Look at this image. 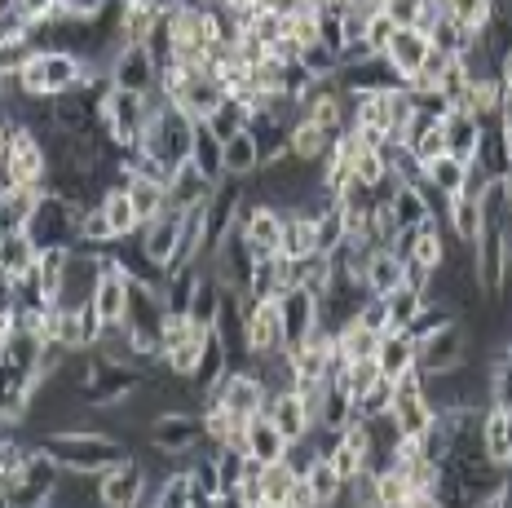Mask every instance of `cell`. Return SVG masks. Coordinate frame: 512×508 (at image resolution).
Segmentation results:
<instances>
[{
	"mask_svg": "<svg viewBox=\"0 0 512 508\" xmlns=\"http://www.w3.org/2000/svg\"><path fill=\"white\" fill-rule=\"evenodd\" d=\"M429 54H433V36L429 31H420V27H398L389 36V45H384V58H389V67L398 71L402 80H415V71L429 62Z\"/></svg>",
	"mask_w": 512,
	"mask_h": 508,
	"instance_id": "9a60e30c",
	"label": "cell"
},
{
	"mask_svg": "<svg viewBox=\"0 0 512 508\" xmlns=\"http://www.w3.org/2000/svg\"><path fill=\"white\" fill-rule=\"evenodd\" d=\"M146 433H151V447L164 451V455H173V460H186V455H195L208 442L204 411H195V407L159 411L151 425H146Z\"/></svg>",
	"mask_w": 512,
	"mask_h": 508,
	"instance_id": "5b68a950",
	"label": "cell"
},
{
	"mask_svg": "<svg viewBox=\"0 0 512 508\" xmlns=\"http://www.w3.org/2000/svg\"><path fill=\"white\" fill-rule=\"evenodd\" d=\"M504 195H508V208H512V168L504 173Z\"/></svg>",
	"mask_w": 512,
	"mask_h": 508,
	"instance_id": "9f6ffc18",
	"label": "cell"
},
{
	"mask_svg": "<svg viewBox=\"0 0 512 508\" xmlns=\"http://www.w3.org/2000/svg\"><path fill=\"white\" fill-rule=\"evenodd\" d=\"M181 230H186V213H177V208H164L155 221H146L142 230H137V239H142V248L151 252V261H159L168 274V261H173L177 243H181Z\"/></svg>",
	"mask_w": 512,
	"mask_h": 508,
	"instance_id": "ffe728a7",
	"label": "cell"
},
{
	"mask_svg": "<svg viewBox=\"0 0 512 508\" xmlns=\"http://www.w3.org/2000/svg\"><path fill=\"white\" fill-rule=\"evenodd\" d=\"M212 332V327H208ZM208 332H195L190 341H181L173 349H164V358L159 363L168 367V376H195L199 363H204V345H208Z\"/></svg>",
	"mask_w": 512,
	"mask_h": 508,
	"instance_id": "f35d334b",
	"label": "cell"
},
{
	"mask_svg": "<svg viewBox=\"0 0 512 508\" xmlns=\"http://www.w3.org/2000/svg\"><path fill=\"white\" fill-rule=\"evenodd\" d=\"M389 416H393V425H398L402 438H415V442L437 425V407L424 394H398L389 407Z\"/></svg>",
	"mask_w": 512,
	"mask_h": 508,
	"instance_id": "cb8c5ba5",
	"label": "cell"
},
{
	"mask_svg": "<svg viewBox=\"0 0 512 508\" xmlns=\"http://www.w3.org/2000/svg\"><path fill=\"white\" fill-rule=\"evenodd\" d=\"M102 208H106V217H111V226H115V239H133L137 230H142V217H137V204H133V195H128L124 182L102 190Z\"/></svg>",
	"mask_w": 512,
	"mask_h": 508,
	"instance_id": "4dcf8cb0",
	"label": "cell"
},
{
	"mask_svg": "<svg viewBox=\"0 0 512 508\" xmlns=\"http://www.w3.org/2000/svg\"><path fill=\"white\" fill-rule=\"evenodd\" d=\"M84 76H89V58L71 54V49H40L18 76H5V80H14L18 89L36 93V98H58V93L84 84Z\"/></svg>",
	"mask_w": 512,
	"mask_h": 508,
	"instance_id": "7a4b0ae2",
	"label": "cell"
},
{
	"mask_svg": "<svg viewBox=\"0 0 512 508\" xmlns=\"http://www.w3.org/2000/svg\"><path fill=\"white\" fill-rule=\"evenodd\" d=\"M411 491L415 486L407 482L402 469H380V508H411Z\"/></svg>",
	"mask_w": 512,
	"mask_h": 508,
	"instance_id": "c3c4849f",
	"label": "cell"
},
{
	"mask_svg": "<svg viewBox=\"0 0 512 508\" xmlns=\"http://www.w3.org/2000/svg\"><path fill=\"white\" fill-rule=\"evenodd\" d=\"M256 478H261V486H265V504H270V508H287V495H292V486H296L301 473H296L292 464H287V455H283V460L256 464Z\"/></svg>",
	"mask_w": 512,
	"mask_h": 508,
	"instance_id": "d6a6232c",
	"label": "cell"
},
{
	"mask_svg": "<svg viewBox=\"0 0 512 508\" xmlns=\"http://www.w3.org/2000/svg\"><path fill=\"white\" fill-rule=\"evenodd\" d=\"M190 160L204 168L212 182H221V177H226V142H221V137L212 133L204 120H195V146H190Z\"/></svg>",
	"mask_w": 512,
	"mask_h": 508,
	"instance_id": "1f68e13d",
	"label": "cell"
},
{
	"mask_svg": "<svg viewBox=\"0 0 512 508\" xmlns=\"http://www.w3.org/2000/svg\"><path fill=\"white\" fill-rule=\"evenodd\" d=\"M393 31H398V23H393V14H389V9H376V14H371V23H367V40L380 49V54H384V45H389Z\"/></svg>",
	"mask_w": 512,
	"mask_h": 508,
	"instance_id": "816d5d0a",
	"label": "cell"
},
{
	"mask_svg": "<svg viewBox=\"0 0 512 508\" xmlns=\"http://www.w3.org/2000/svg\"><path fill=\"white\" fill-rule=\"evenodd\" d=\"M309 486H314V495H318V508L323 504H345V473L336 469L327 455H318L314 464H309Z\"/></svg>",
	"mask_w": 512,
	"mask_h": 508,
	"instance_id": "8d00e7d4",
	"label": "cell"
},
{
	"mask_svg": "<svg viewBox=\"0 0 512 508\" xmlns=\"http://www.w3.org/2000/svg\"><path fill=\"white\" fill-rule=\"evenodd\" d=\"M429 301V296L411 292V288H398L389 292V319H393V332H407V327L415 323V314H420V305Z\"/></svg>",
	"mask_w": 512,
	"mask_h": 508,
	"instance_id": "681fc988",
	"label": "cell"
},
{
	"mask_svg": "<svg viewBox=\"0 0 512 508\" xmlns=\"http://www.w3.org/2000/svg\"><path fill=\"white\" fill-rule=\"evenodd\" d=\"M106 76H111L115 89H133V93H159V76H164V67H159V58L151 54V45L146 40H128L120 54L111 58V67H106Z\"/></svg>",
	"mask_w": 512,
	"mask_h": 508,
	"instance_id": "ba28073f",
	"label": "cell"
},
{
	"mask_svg": "<svg viewBox=\"0 0 512 508\" xmlns=\"http://www.w3.org/2000/svg\"><path fill=\"white\" fill-rule=\"evenodd\" d=\"M283 257L287 261H305V257H314L318 252V243H314V217L309 213H287V226H283Z\"/></svg>",
	"mask_w": 512,
	"mask_h": 508,
	"instance_id": "d590c367",
	"label": "cell"
},
{
	"mask_svg": "<svg viewBox=\"0 0 512 508\" xmlns=\"http://www.w3.org/2000/svg\"><path fill=\"white\" fill-rule=\"evenodd\" d=\"M221 98H226V89H221V80L212 76V71H190L168 102H177L190 120H208V115L221 107Z\"/></svg>",
	"mask_w": 512,
	"mask_h": 508,
	"instance_id": "d6986e66",
	"label": "cell"
},
{
	"mask_svg": "<svg viewBox=\"0 0 512 508\" xmlns=\"http://www.w3.org/2000/svg\"><path fill=\"white\" fill-rule=\"evenodd\" d=\"M274 416V425H279V433L287 442H305L309 433H314L318 425H314V411H309V402H305V394L301 389H279V394L270 398V407H265Z\"/></svg>",
	"mask_w": 512,
	"mask_h": 508,
	"instance_id": "2e32d148",
	"label": "cell"
},
{
	"mask_svg": "<svg viewBox=\"0 0 512 508\" xmlns=\"http://www.w3.org/2000/svg\"><path fill=\"white\" fill-rule=\"evenodd\" d=\"M504 137H508V155H512V124H504Z\"/></svg>",
	"mask_w": 512,
	"mask_h": 508,
	"instance_id": "6f0895ef",
	"label": "cell"
},
{
	"mask_svg": "<svg viewBox=\"0 0 512 508\" xmlns=\"http://www.w3.org/2000/svg\"><path fill=\"white\" fill-rule=\"evenodd\" d=\"M468 327L460 319H451L446 327H437L433 336H424V341H415V363L424 367V372H451V367H464L468 363Z\"/></svg>",
	"mask_w": 512,
	"mask_h": 508,
	"instance_id": "9c48e42d",
	"label": "cell"
},
{
	"mask_svg": "<svg viewBox=\"0 0 512 508\" xmlns=\"http://www.w3.org/2000/svg\"><path fill=\"white\" fill-rule=\"evenodd\" d=\"M442 226L451 230V239L464 243V248H473V243L482 239L486 217H482V199H477V173H473V186L460 190V195H451V208H446Z\"/></svg>",
	"mask_w": 512,
	"mask_h": 508,
	"instance_id": "ac0fdd59",
	"label": "cell"
},
{
	"mask_svg": "<svg viewBox=\"0 0 512 508\" xmlns=\"http://www.w3.org/2000/svg\"><path fill=\"white\" fill-rule=\"evenodd\" d=\"M80 208H71L67 199H58V195H49L45 190V199H40V208L31 213L27 221V235L36 248H76L80 243Z\"/></svg>",
	"mask_w": 512,
	"mask_h": 508,
	"instance_id": "8992f818",
	"label": "cell"
},
{
	"mask_svg": "<svg viewBox=\"0 0 512 508\" xmlns=\"http://www.w3.org/2000/svg\"><path fill=\"white\" fill-rule=\"evenodd\" d=\"M36 261H40V248L31 243L27 230H5V266H0L5 288H18V283L36 270Z\"/></svg>",
	"mask_w": 512,
	"mask_h": 508,
	"instance_id": "4316f807",
	"label": "cell"
},
{
	"mask_svg": "<svg viewBox=\"0 0 512 508\" xmlns=\"http://www.w3.org/2000/svg\"><path fill=\"white\" fill-rule=\"evenodd\" d=\"M301 120L318 124L332 137H340L349 129V93L340 89V80H314L309 93L301 98Z\"/></svg>",
	"mask_w": 512,
	"mask_h": 508,
	"instance_id": "8fae6325",
	"label": "cell"
},
{
	"mask_svg": "<svg viewBox=\"0 0 512 508\" xmlns=\"http://www.w3.org/2000/svg\"><path fill=\"white\" fill-rule=\"evenodd\" d=\"M499 76H504V84H508V93H512V49L504 54V62H499Z\"/></svg>",
	"mask_w": 512,
	"mask_h": 508,
	"instance_id": "db71d44e",
	"label": "cell"
},
{
	"mask_svg": "<svg viewBox=\"0 0 512 508\" xmlns=\"http://www.w3.org/2000/svg\"><path fill=\"white\" fill-rule=\"evenodd\" d=\"M482 438H486V455H490V460L504 464V469H512V429H508V411L486 407V416H482Z\"/></svg>",
	"mask_w": 512,
	"mask_h": 508,
	"instance_id": "836d02e7",
	"label": "cell"
},
{
	"mask_svg": "<svg viewBox=\"0 0 512 508\" xmlns=\"http://www.w3.org/2000/svg\"><path fill=\"white\" fill-rule=\"evenodd\" d=\"M482 124L468 107H451L442 115V129H446V146H451V155H460L464 164L477 160V146H482Z\"/></svg>",
	"mask_w": 512,
	"mask_h": 508,
	"instance_id": "603a6c76",
	"label": "cell"
},
{
	"mask_svg": "<svg viewBox=\"0 0 512 508\" xmlns=\"http://www.w3.org/2000/svg\"><path fill=\"white\" fill-rule=\"evenodd\" d=\"M212 190H217V182H212L195 160H186V164L173 168V182H168V208H177V213H195V208H204L212 199Z\"/></svg>",
	"mask_w": 512,
	"mask_h": 508,
	"instance_id": "e0dca14e",
	"label": "cell"
},
{
	"mask_svg": "<svg viewBox=\"0 0 512 508\" xmlns=\"http://www.w3.org/2000/svg\"><path fill=\"white\" fill-rule=\"evenodd\" d=\"M212 398H217V402H226V407L234 411V416L252 420V416H261V411L270 407L274 389L265 385L261 376H256V367H230L226 380H221V385L212 389Z\"/></svg>",
	"mask_w": 512,
	"mask_h": 508,
	"instance_id": "30bf717a",
	"label": "cell"
},
{
	"mask_svg": "<svg viewBox=\"0 0 512 508\" xmlns=\"http://www.w3.org/2000/svg\"><path fill=\"white\" fill-rule=\"evenodd\" d=\"M287 508H318V495H314V486H309V478H296L292 495H287Z\"/></svg>",
	"mask_w": 512,
	"mask_h": 508,
	"instance_id": "f5cc1de1",
	"label": "cell"
},
{
	"mask_svg": "<svg viewBox=\"0 0 512 508\" xmlns=\"http://www.w3.org/2000/svg\"><path fill=\"white\" fill-rule=\"evenodd\" d=\"M124 186H128V195H133L142 226H146V221H155L168 208V182H155V177H146V173H128Z\"/></svg>",
	"mask_w": 512,
	"mask_h": 508,
	"instance_id": "f1b7e54d",
	"label": "cell"
},
{
	"mask_svg": "<svg viewBox=\"0 0 512 508\" xmlns=\"http://www.w3.org/2000/svg\"><path fill=\"white\" fill-rule=\"evenodd\" d=\"M111 243H115V226H111V217H106V208L102 204L84 208V217H80V248H111Z\"/></svg>",
	"mask_w": 512,
	"mask_h": 508,
	"instance_id": "ee69618b",
	"label": "cell"
},
{
	"mask_svg": "<svg viewBox=\"0 0 512 508\" xmlns=\"http://www.w3.org/2000/svg\"><path fill=\"white\" fill-rule=\"evenodd\" d=\"M159 107L155 93H133V89H102V133L111 137V146H142L146 124Z\"/></svg>",
	"mask_w": 512,
	"mask_h": 508,
	"instance_id": "3957f363",
	"label": "cell"
},
{
	"mask_svg": "<svg viewBox=\"0 0 512 508\" xmlns=\"http://www.w3.org/2000/svg\"><path fill=\"white\" fill-rule=\"evenodd\" d=\"M508 243H504V226H486L482 239L473 243V270H477V283H482V292L490 301H499V292H504L508 283Z\"/></svg>",
	"mask_w": 512,
	"mask_h": 508,
	"instance_id": "7c38bea8",
	"label": "cell"
},
{
	"mask_svg": "<svg viewBox=\"0 0 512 508\" xmlns=\"http://www.w3.org/2000/svg\"><path fill=\"white\" fill-rule=\"evenodd\" d=\"M248 349H252V363L265 358V354L287 349V327H283L279 296H265V301H252L248 296Z\"/></svg>",
	"mask_w": 512,
	"mask_h": 508,
	"instance_id": "4fadbf2b",
	"label": "cell"
},
{
	"mask_svg": "<svg viewBox=\"0 0 512 508\" xmlns=\"http://www.w3.org/2000/svg\"><path fill=\"white\" fill-rule=\"evenodd\" d=\"M296 62H301L314 80H336L340 76V49H332L323 36L309 40V45H301V58H296Z\"/></svg>",
	"mask_w": 512,
	"mask_h": 508,
	"instance_id": "60d3db41",
	"label": "cell"
},
{
	"mask_svg": "<svg viewBox=\"0 0 512 508\" xmlns=\"http://www.w3.org/2000/svg\"><path fill=\"white\" fill-rule=\"evenodd\" d=\"M283 226H287V208L270 204V199H252V208L243 213V239L256 257H274L283 248Z\"/></svg>",
	"mask_w": 512,
	"mask_h": 508,
	"instance_id": "5bb4252c",
	"label": "cell"
},
{
	"mask_svg": "<svg viewBox=\"0 0 512 508\" xmlns=\"http://www.w3.org/2000/svg\"><path fill=\"white\" fill-rule=\"evenodd\" d=\"M62 464H58V455L45 451L36 442L27 455V464L18 473H5V504L9 508H40V504H53L58 500V486H62Z\"/></svg>",
	"mask_w": 512,
	"mask_h": 508,
	"instance_id": "277c9868",
	"label": "cell"
},
{
	"mask_svg": "<svg viewBox=\"0 0 512 508\" xmlns=\"http://www.w3.org/2000/svg\"><path fill=\"white\" fill-rule=\"evenodd\" d=\"M490 407L512 416V354L490 358Z\"/></svg>",
	"mask_w": 512,
	"mask_h": 508,
	"instance_id": "7dc6e473",
	"label": "cell"
},
{
	"mask_svg": "<svg viewBox=\"0 0 512 508\" xmlns=\"http://www.w3.org/2000/svg\"><path fill=\"white\" fill-rule=\"evenodd\" d=\"M248 120H252V111L248 107H243V102L239 98H234V93H226V98H221V107L217 111H212L208 115V129L212 133H217L221 137V142H226V137H234V133H239V129H248Z\"/></svg>",
	"mask_w": 512,
	"mask_h": 508,
	"instance_id": "7bdbcfd3",
	"label": "cell"
},
{
	"mask_svg": "<svg viewBox=\"0 0 512 508\" xmlns=\"http://www.w3.org/2000/svg\"><path fill=\"white\" fill-rule=\"evenodd\" d=\"M336 80H340V89L345 93H371V89H398V84H407L398 71L389 67V58L384 54L358 62V67H340Z\"/></svg>",
	"mask_w": 512,
	"mask_h": 508,
	"instance_id": "7402d4cb",
	"label": "cell"
},
{
	"mask_svg": "<svg viewBox=\"0 0 512 508\" xmlns=\"http://www.w3.org/2000/svg\"><path fill=\"white\" fill-rule=\"evenodd\" d=\"M287 447L292 442L279 433V425H274L270 411H261V416L248 420V460L252 464H270V460H283Z\"/></svg>",
	"mask_w": 512,
	"mask_h": 508,
	"instance_id": "d4e9b609",
	"label": "cell"
},
{
	"mask_svg": "<svg viewBox=\"0 0 512 508\" xmlns=\"http://www.w3.org/2000/svg\"><path fill=\"white\" fill-rule=\"evenodd\" d=\"M279 310H283V327H287V345H296V341H305L309 332L318 327V296L309 292V288H287L283 296H279Z\"/></svg>",
	"mask_w": 512,
	"mask_h": 508,
	"instance_id": "44dd1931",
	"label": "cell"
},
{
	"mask_svg": "<svg viewBox=\"0 0 512 508\" xmlns=\"http://www.w3.org/2000/svg\"><path fill=\"white\" fill-rule=\"evenodd\" d=\"M40 447L58 455L62 469H80V473H102L128 455L124 438L98 433V429H45L40 433Z\"/></svg>",
	"mask_w": 512,
	"mask_h": 508,
	"instance_id": "6da1fadb",
	"label": "cell"
},
{
	"mask_svg": "<svg viewBox=\"0 0 512 508\" xmlns=\"http://www.w3.org/2000/svg\"><path fill=\"white\" fill-rule=\"evenodd\" d=\"M424 177L442 190V195H460V190H468L473 186V164H464L460 155H437V160H429L424 164Z\"/></svg>",
	"mask_w": 512,
	"mask_h": 508,
	"instance_id": "83f0119b",
	"label": "cell"
},
{
	"mask_svg": "<svg viewBox=\"0 0 512 508\" xmlns=\"http://www.w3.org/2000/svg\"><path fill=\"white\" fill-rule=\"evenodd\" d=\"M221 301H226V288L217 283V274L204 270V279H199V288H195V301H190V319L199 327H212L221 314Z\"/></svg>",
	"mask_w": 512,
	"mask_h": 508,
	"instance_id": "ab89813d",
	"label": "cell"
},
{
	"mask_svg": "<svg viewBox=\"0 0 512 508\" xmlns=\"http://www.w3.org/2000/svg\"><path fill=\"white\" fill-rule=\"evenodd\" d=\"M415 363V341H411V332H384V341H380V367H384V376H398V372H407V367Z\"/></svg>",
	"mask_w": 512,
	"mask_h": 508,
	"instance_id": "b9f144b4",
	"label": "cell"
},
{
	"mask_svg": "<svg viewBox=\"0 0 512 508\" xmlns=\"http://www.w3.org/2000/svg\"><path fill=\"white\" fill-rule=\"evenodd\" d=\"M332 142H336L332 133L318 129V124H309V120H301L292 129V155L296 160H305V164H323L327 151H332Z\"/></svg>",
	"mask_w": 512,
	"mask_h": 508,
	"instance_id": "74e56055",
	"label": "cell"
},
{
	"mask_svg": "<svg viewBox=\"0 0 512 508\" xmlns=\"http://www.w3.org/2000/svg\"><path fill=\"white\" fill-rule=\"evenodd\" d=\"M504 243H508V257H512V213H508V221H504Z\"/></svg>",
	"mask_w": 512,
	"mask_h": 508,
	"instance_id": "11a10c76",
	"label": "cell"
},
{
	"mask_svg": "<svg viewBox=\"0 0 512 508\" xmlns=\"http://www.w3.org/2000/svg\"><path fill=\"white\" fill-rule=\"evenodd\" d=\"M446 14L455 18L460 27H468V31H482L490 18H495V0H446Z\"/></svg>",
	"mask_w": 512,
	"mask_h": 508,
	"instance_id": "f6af8a7d",
	"label": "cell"
},
{
	"mask_svg": "<svg viewBox=\"0 0 512 508\" xmlns=\"http://www.w3.org/2000/svg\"><path fill=\"white\" fill-rule=\"evenodd\" d=\"M380 341H384V332H376V327H367L362 319L354 323H345L336 332V349H340V358H371V354H380Z\"/></svg>",
	"mask_w": 512,
	"mask_h": 508,
	"instance_id": "e575fe53",
	"label": "cell"
},
{
	"mask_svg": "<svg viewBox=\"0 0 512 508\" xmlns=\"http://www.w3.org/2000/svg\"><path fill=\"white\" fill-rule=\"evenodd\" d=\"M411 151L420 155L424 164L437 160V155H446V151H451V146H446V129H442V120H437V124H433V129L424 133V137H415V142H411Z\"/></svg>",
	"mask_w": 512,
	"mask_h": 508,
	"instance_id": "f907efd6",
	"label": "cell"
},
{
	"mask_svg": "<svg viewBox=\"0 0 512 508\" xmlns=\"http://www.w3.org/2000/svg\"><path fill=\"white\" fill-rule=\"evenodd\" d=\"M393 398H398V385H393L389 376H380L376 385L367 389V394H358V398H354V407H358V416H362V420H376V416H384V411L393 407Z\"/></svg>",
	"mask_w": 512,
	"mask_h": 508,
	"instance_id": "bcb514c9",
	"label": "cell"
},
{
	"mask_svg": "<svg viewBox=\"0 0 512 508\" xmlns=\"http://www.w3.org/2000/svg\"><path fill=\"white\" fill-rule=\"evenodd\" d=\"M265 168L261 142H256L252 129H239L234 137H226V177H239V182H252Z\"/></svg>",
	"mask_w": 512,
	"mask_h": 508,
	"instance_id": "484cf974",
	"label": "cell"
},
{
	"mask_svg": "<svg viewBox=\"0 0 512 508\" xmlns=\"http://www.w3.org/2000/svg\"><path fill=\"white\" fill-rule=\"evenodd\" d=\"M146 495H151V473L133 455H124V460H115L111 469L98 473V504L106 508H137L146 504Z\"/></svg>",
	"mask_w": 512,
	"mask_h": 508,
	"instance_id": "52a82bcc",
	"label": "cell"
},
{
	"mask_svg": "<svg viewBox=\"0 0 512 508\" xmlns=\"http://www.w3.org/2000/svg\"><path fill=\"white\" fill-rule=\"evenodd\" d=\"M40 199H45V186L5 182V199H0V208H5V230H23L31 213L40 208Z\"/></svg>",
	"mask_w": 512,
	"mask_h": 508,
	"instance_id": "f546056e",
	"label": "cell"
}]
</instances>
